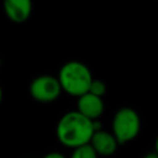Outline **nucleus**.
I'll return each mask as SVG.
<instances>
[{
  "instance_id": "obj_10",
  "label": "nucleus",
  "mask_w": 158,
  "mask_h": 158,
  "mask_svg": "<svg viewBox=\"0 0 158 158\" xmlns=\"http://www.w3.org/2000/svg\"><path fill=\"white\" fill-rule=\"evenodd\" d=\"M43 158H67V157L59 152H49L46 156H43Z\"/></svg>"
},
{
  "instance_id": "obj_5",
  "label": "nucleus",
  "mask_w": 158,
  "mask_h": 158,
  "mask_svg": "<svg viewBox=\"0 0 158 158\" xmlns=\"http://www.w3.org/2000/svg\"><path fill=\"white\" fill-rule=\"evenodd\" d=\"M77 111L91 121L98 120L104 112L102 98L95 96L90 93L79 96L77 101Z\"/></svg>"
},
{
  "instance_id": "obj_7",
  "label": "nucleus",
  "mask_w": 158,
  "mask_h": 158,
  "mask_svg": "<svg viewBox=\"0 0 158 158\" xmlns=\"http://www.w3.org/2000/svg\"><path fill=\"white\" fill-rule=\"evenodd\" d=\"M4 11L9 20L16 23L25 22L32 12V0H2Z\"/></svg>"
},
{
  "instance_id": "obj_13",
  "label": "nucleus",
  "mask_w": 158,
  "mask_h": 158,
  "mask_svg": "<svg viewBox=\"0 0 158 158\" xmlns=\"http://www.w3.org/2000/svg\"><path fill=\"white\" fill-rule=\"evenodd\" d=\"M2 100V89H1V85H0V102Z\"/></svg>"
},
{
  "instance_id": "obj_2",
  "label": "nucleus",
  "mask_w": 158,
  "mask_h": 158,
  "mask_svg": "<svg viewBox=\"0 0 158 158\" xmlns=\"http://www.w3.org/2000/svg\"><path fill=\"white\" fill-rule=\"evenodd\" d=\"M93 79L94 78L89 68L78 60H70L65 63L58 74L62 91L77 98L89 91Z\"/></svg>"
},
{
  "instance_id": "obj_12",
  "label": "nucleus",
  "mask_w": 158,
  "mask_h": 158,
  "mask_svg": "<svg viewBox=\"0 0 158 158\" xmlns=\"http://www.w3.org/2000/svg\"><path fill=\"white\" fill-rule=\"evenodd\" d=\"M154 152L158 153V136H157V138H156V143H154Z\"/></svg>"
},
{
  "instance_id": "obj_4",
  "label": "nucleus",
  "mask_w": 158,
  "mask_h": 158,
  "mask_svg": "<svg viewBox=\"0 0 158 158\" xmlns=\"http://www.w3.org/2000/svg\"><path fill=\"white\" fill-rule=\"evenodd\" d=\"M60 93L59 80L52 75L36 77L30 84V94L38 102H52L59 98Z\"/></svg>"
},
{
  "instance_id": "obj_9",
  "label": "nucleus",
  "mask_w": 158,
  "mask_h": 158,
  "mask_svg": "<svg viewBox=\"0 0 158 158\" xmlns=\"http://www.w3.org/2000/svg\"><path fill=\"white\" fill-rule=\"evenodd\" d=\"M88 93H90V94H93V95H95V96L102 98V95L106 93V85H105L104 81H101V80H99V79H93Z\"/></svg>"
},
{
  "instance_id": "obj_6",
  "label": "nucleus",
  "mask_w": 158,
  "mask_h": 158,
  "mask_svg": "<svg viewBox=\"0 0 158 158\" xmlns=\"http://www.w3.org/2000/svg\"><path fill=\"white\" fill-rule=\"evenodd\" d=\"M90 146L94 148L98 156L110 157L116 152L118 142L116 141L115 136L111 132H107L105 130H99L94 132L90 139Z\"/></svg>"
},
{
  "instance_id": "obj_14",
  "label": "nucleus",
  "mask_w": 158,
  "mask_h": 158,
  "mask_svg": "<svg viewBox=\"0 0 158 158\" xmlns=\"http://www.w3.org/2000/svg\"><path fill=\"white\" fill-rule=\"evenodd\" d=\"M0 67H1V58H0Z\"/></svg>"
},
{
  "instance_id": "obj_11",
  "label": "nucleus",
  "mask_w": 158,
  "mask_h": 158,
  "mask_svg": "<svg viewBox=\"0 0 158 158\" xmlns=\"http://www.w3.org/2000/svg\"><path fill=\"white\" fill-rule=\"evenodd\" d=\"M143 158H158V153H156L154 151H152V152H148L147 154H144Z\"/></svg>"
},
{
  "instance_id": "obj_3",
  "label": "nucleus",
  "mask_w": 158,
  "mask_h": 158,
  "mask_svg": "<svg viewBox=\"0 0 158 158\" xmlns=\"http://www.w3.org/2000/svg\"><path fill=\"white\" fill-rule=\"evenodd\" d=\"M141 130V120L136 110L131 107H121L112 118V135L118 144H125L135 139Z\"/></svg>"
},
{
  "instance_id": "obj_8",
  "label": "nucleus",
  "mask_w": 158,
  "mask_h": 158,
  "mask_svg": "<svg viewBox=\"0 0 158 158\" xmlns=\"http://www.w3.org/2000/svg\"><path fill=\"white\" fill-rule=\"evenodd\" d=\"M70 158H99V156L89 143V144H84L78 148H74L70 154Z\"/></svg>"
},
{
  "instance_id": "obj_1",
  "label": "nucleus",
  "mask_w": 158,
  "mask_h": 158,
  "mask_svg": "<svg viewBox=\"0 0 158 158\" xmlns=\"http://www.w3.org/2000/svg\"><path fill=\"white\" fill-rule=\"evenodd\" d=\"M94 132V121L86 118L77 110L65 112L56 127L58 141L64 147L72 149L89 144Z\"/></svg>"
}]
</instances>
